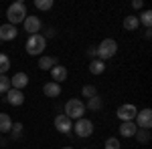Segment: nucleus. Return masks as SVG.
I'll return each mask as SVG.
<instances>
[{"instance_id":"473e14b6","label":"nucleus","mask_w":152,"mask_h":149,"mask_svg":"<svg viewBox=\"0 0 152 149\" xmlns=\"http://www.w3.org/2000/svg\"><path fill=\"white\" fill-rule=\"evenodd\" d=\"M83 149H87V147H83Z\"/></svg>"},{"instance_id":"423d86ee","label":"nucleus","mask_w":152,"mask_h":149,"mask_svg":"<svg viewBox=\"0 0 152 149\" xmlns=\"http://www.w3.org/2000/svg\"><path fill=\"white\" fill-rule=\"evenodd\" d=\"M136 113H138V109L132 103H126V105H122V107H118L116 115H118L120 121H134L136 119Z\"/></svg>"},{"instance_id":"1a4fd4ad","label":"nucleus","mask_w":152,"mask_h":149,"mask_svg":"<svg viewBox=\"0 0 152 149\" xmlns=\"http://www.w3.org/2000/svg\"><path fill=\"white\" fill-rule=\"evenodd\" d=\"M55 129L61 131V133H69L73 129V123H71V119L67 115H57L55 117Z\"/></svg>"},{"instance_id":"f03ea898","label":"nucleus","mask_w":152,"mask_h":149,"mask_svg":"<svg viewBox=\"0 0 152 149\" xmlns=\"http://www.w3.org/2000/svg\"><path fill=\"white\" fill-rule=\"evenodd\" d=\"M24 48H26V53L33 55V57L43 55V50L47 48V38L43 35H31L28 40H26V45H24Z\"/></svg>"},{"instance_id":"2f4dec72","label":"nucleus","mask_w":152,"mask_h":149,"mask_svg":"<svg viewBox=\"0 0 152 149\" xmlns=\"http://www.w3.org/2000/svg\"><path fill=\"white\" fill-rule=\"evenodd\" d=\"M0 141H2V135H0Z\"/></svg>"},{"instance_id":"5701e85b","label":"nucleus","mask_w":152,"mask_h":149,"mask_svg":"<svg viewBox=\"0 0 152 149\" xmlns=\"http://www.w3.org/2000/svg\"><path fill=\"white\" fill-rule=\"evenodd\" d=\"M134 137L138 139L140 143H148V141H150V131H148V129H138Z\"/></svg>"},{"instance_id":"20e7f679","label":"nucleus","mask_w":152,"mask_h":149,"mask_svg":"<svg viewBox=\"0 0 152 149\" xmlns=\"http://www.w3.org/2000/svg\"><path fill=\"white\" fill-rule=\"evenodd\" d=\"M83 113H85V103L79 101V99H69L65 103V115L69 119H81Z\"/></svg>"},{"instance_id":"7c9ffc66","label":"nucleus","mask_w":152,"mask_h":149,"mask_svg":"<svg viewBox=\"0 0 152 149\" xmlns=\"http://www.w3.org/2000/svg\"><path fill=\"white\" fill-rule=\"evenodd\" d=\"M63 149H73V147H63Z\"/></svg>"},{"instance_id":"4468645a","label":"nucleus","mask_w":152,"mask_h":149,"mask_svg":"<svg viewBox=\"0 0 152 149\" xmlns=\"http://www.w3.org/2000/svg\"><path fill=\"white\" fill-rule=\"evenodd\" d=\"M6 101H8L12 107H20V105L24 103V95H23V91L10 89V91H8V97H6Z\"/></svg>"},{"instance_id":"6e6552de","label":"nucleus","mask_w":152,"mask_h":149,"mask_svg":"<svg viewBox=\"0 0 152 149\" xmlns=\"http://www.w3.org/2000/svg\"><path fill=\"white\" fill-rule=\"evenodd\" d=\"M43 28V22L39 16H26L24 18V30L28 35H39V30Z\"/></svg>"},{"instance_id":"f3484780","label":"nucleus","mask_w":152,"mask_h":149,"mask_svg":"<svg viewBox=\"0 0 152 149\" xmlns=\"http://www.w3.org/2000/svg\"><path fill=\"white\" fill-rule=\"evenodd\" d=\"M10 129H12V119H10V115L0 113V135H2V133H10Z\"/></svg>"},{"instance_id":"6ab92c4d","label":"nucleus","mask_w":152,"mask_h":149,"mask_svg":"<svg viewBox=\"0 0 152 149\" xmlns=\"http://www.w3.org/2000/svg\"><path fill=\"white\" fill-rule=\"evenodd\" d=\"M138 26H140L138 16H126V18H124V28H126V30H138Z\"/></svg>"},{"instance_id":"9b49d317","label":"nucleus","mask_w":152,"mask_h":149,"mask_svg":"<svg viewBox=\"0 0 152 149\" xmlns=\"http://www.w3.org/2000/svg\"><path fill=\"white\" fill-rule=\"evenodd\" d=\"M18 35V30H16V26H12V24H2L0 26V40H14Z\"/></svg>"},{"instance_id":"4be33fe9","label":"nucleus","mask_w":152,"mask_h":149,"mask_svg":"<svg viewBox=\"0 0 152 149\" xmlns=\"http://www.w3.org/2000/svg\"><path fill=\"white\" fill-rule=\"evenodd\" d=\"M8 69H10V58H8V55L0 53V75H4Z\"/></svg>"},{"instance_id":"412c9836","label":"nucleus","mask_w":152,"mask_h":149,"mask_svg":"<svg viewBox=\"0 0 152 149\" xmlns=\"http://www.w3.org/2000/svg\"><path fill=\"white\" fill-rule=\"evenodd\" d=\"M85 109H91V111H99L102 109V99L95 95V97H91L89 101H87V105H85Z\"/></svg>"},{"instance_id":"dca6fc26","label":"nucleus","mask_w":152,"mask_h":149,"mask_svg":"<svg viewBox=\"0 0 152 149\" xmlns=\"http://www.w3.org/2000/svg\"><path fill=\"white\" fill-rule=\"evenodd\" d=\"M55 65H59V60L55 57H41V60H39V69L41 71H51Z\"/></svg>"},{"instance_id":"c85d7f7f","label":"nucleus","mask_w":152,"mask_h":149,"mask_svg":"<svg viewBox=\"0 0 152 149\" xmlns=\"http://www.w3.org/2000/svg\"><path fill=\"white\" fill-rule=\"evenodd\" d=\"M87 55H89V57H97V46H91V48L87 50Z\"/></svg>"},{"instance_id":"cd10ccee","label":"nucleus","mask_w":152,"mask_h":149,"mask_svg":"<svg viewBox=\"0 0 152 149\" xmlns=\"http://www.w3.org/2000/svg\"><path fill=\"white\" fill-rule=\"evenodd\" d=\"M105 149H120L122 145H120V139H116V137H110V139H105V145H104Z\"/></svg>"},{"instance_id":"39448f33","label":"nucleus","mask_w":152,"mask_h":149,"mask_svg":"<svg viewBox=\"0 0 152 149\" xmlns=\"http://www.w3.org/2000/svg\"><path fill=\"white\" fill-rule=\"evenodd\" d=\"M91 133H94V123H91L89 119L81 117V119L75 121V135H77V137L85 139V137H89Z\"/></svg>"},{"instance_id":"bb28decb","label":"nucleus","mask_w":152,"mask_h":149,"mask_svg":"<svg viewBox=\"0 0 152 149\" xmlns=\"http://www.w3.org/2000/svg\"><path fill=\"white\" fill-rule=\"evenodd\" d=\"M81 93H83V97L91 99V97H95V95H97V89H95L94 85H85V87L81 89Z\"/></svg>"},{"instance_id":"f257e3e1","label":"nucleus","mask_w":152,"mask_h":149,"mask_svg":"<svg viewBox=\"0 0 152 149\" xmlns=\"http://www.w3.org/2000/svg\"><path fill=\"white\" fill-rule=\"evenodd\" d=\"M26 16L28 14H26V6H24L23 0L12 2L10 6L6 8V18H8V24H12V26H16L18 22H24Z\"/></svg>"},{"instance_id":"c756f323","label":"nucleus","mask_w":152,"mask_h":149,"mask_svg":"<svg viewBox=\"0 0 152 149\" xmlns=\"http://www.w3.org/2000/svg\"><path fill=\"white\" fill-rule=\"evenodd\" d=\"M142 4H144L142 0H134V2H132V6H134V8H142Z\"/></svg>"},{"instance_id":"9d476101","label":"nucleus","mask_w":152,"mask_h":149,"mask_svg":"<svg viewBox=\"0 0 152 149\" xmlns=\"http://www.w3.org/2000/svg\"><path fill=\"white\" fill-rule=\"evenodd\" d=\"M26 85H28V75H26V73H16V75L10 79V89L23 91Z\"/></svg>"},{"instance_id":"aec40b11","label":"nucleus","mask_w":152,"mask_h":149,"mask_svg":"<svg viewBox=\"0 0 152 149\" xmlns=\"http://www.w3.org/2000/svg\"><path fill=\"white\" fill-rule=\"evenodd\" d=\"M138 22H142L146 26V30H150V24H152V12L150 10H144L140 14V18H138Z\"/></svg>"},{"instance_id":"f8f14e48","label":"nucleus","mask_w":152,"mask_h":149,"mask_svg":"<svg viewBox=\"0 0 152 149\" xmlns=\"http://www.w3.org/2000/svg\"><path fill=\"white\" fill-rule=\"evenodd\" d=\"M120 135L122 137H134L136 135V131H138V127H136V123L134 121H122V125H120Z\"/></svg>"},{"instance_id":"b1692460","label":"nucleus","mask_w":152,"mask_h":149,"mask_svg":"<svg viewBox=\"0 0 152 149\" xmlns=\"http://www.w3.org/2000/svg\"><path fill=\"white\" fill-rule=\"evenodd\" d=\"M35 6L39 10H51L53 8V0H35Z\"/></svg>"},{"instance_id":"7ed1b4c3","label":"nucleus","mask_w":152,"mask_h":149,"mask_svg":"<svg viewBox=\"0 0 152 149\" xmlns=\"http://www.w3.org/2000/svg\"><path fill=\"white\" fill-rule=\"evenodd\" d=\"M116 53H118V42L114 38H104L99 42V46H97V57H99V60H104V63L107 58H112Z\"/></svg>"},{"instance_id":"0eeeda50","label":"nucleus","mask_w":152,"mask_h":149,"mask_svg":"<svg viewBox=\"0 0 152 149\" xmlns=\"http://www.w3.org/2000/svg\"><path fill=\"white\" fill-rule=\"evenodd\" d=\"M136 127L150 131V127H152V111L150 109H142V111L136 113Z\"/></svg>"},{"instance_id":"ddd939ff","label":"nucleus","mask_w":152,"mask_h":149,"mask_svg":"<svg viewBox=\"0 0 152 149\" xmlns=\"http://www.w3.org/2000/svg\"><path fill=\"white\" fill-rule=\"evenodd\" d=\"M51 77H53V83L61 85L63 81L67 79V69H65L63 65H55V67L51 69Z\"/></svg>"},{"instance_id":"a211bd4d","label":"nucleus","mask_w":152,"mask_h":149,"mask_svg":"<svg viewBox=\"0 0 152 149\" xmlns=\"http://www.w3.org/2000/svg\"><path fill=\"white\" fill-rule=\"evenodd\" d=\"M104 71H105V63L99 60V58H94L91 65H89V73H91V75H102Z\"/></svg>"},{"instance_id":"a878e982","label":"nucleus","mask_w":152,"mask_h":149,"mask_svg":"<svg viewBox=\"0 0 152 149\" xmlns=\"http://www.w3.org/2000/svg\"><path fill=\"white\" fill-rule=\"evenodd\" d=\"M23 123H12V129H10V133H12V139H20V135H23Z\"/></svg>"},{"instance_id":"2eb2a0df","label":"nucleus","mask_w":152,"mask_h":149,"mask_svg":"<svg viewBox=\"0 0 152 149\" xmlns=\"http://www.w3.org/2000/svg\"><path fill=\"white\" fill-rule=\"evenodd\" d=\"M43 93L47 95V97H51V99H55V97H59L61 95V85H57V83H47L45 87H43Z\"/></svg>"},{"instance_id":"393cba45","label":"nucleus","mask_w":152,"mask_h":149,"mask_svg":"<svg viewBox=\"0 0 152 149\" xmlns=\"http://www.w3.org/2000/svg\"><path fill=\"white\" fill-rule=\"evenodd\" d=\"M10 91V79L6 75H0V93H8Z\"/></svg>"},{"instance_id":"72a5a7b5","label":"nucleus","mask_w":152,"mask_h":149,"mask_svg":"<svg viewBox=\"0 0 152 149\" xmlns=\"http://www.w3.org/2000/svg\"><path fill=\"white\" fill-rule=\"evenodd\" d=\"M0 42H2V40H0Z\"/></svg>"}]
</instances>
